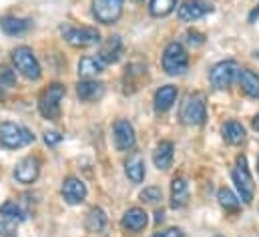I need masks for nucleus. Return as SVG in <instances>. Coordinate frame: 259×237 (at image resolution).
I'll list each match as a JSON object with an SVG mask.
<instances>
[{"label": "nucleus", "instance_id": "nucleus-1", "mask_svg": "<svg viewBox=\"0 0 259 237\" xmlns=\"http://www.w3.org/2000/svg\"><path fill=\"white\" fill-rule=\"evenodd\" d=\"M30 143H34V135L26 127L10 123V121L0 123V147L2 149H22Z\"/></svg>", "mask_w": 259, "mask_h": 237}, {"label": "nucleus", "instance_id": "nucleus-2", "mask_svg": "<svg viewBox=\"0 0 259 237\" xmlns=\"http://www.w3.org/2000/svg\"><path fill=\"white\" fill-rule=\"evenodd\" d=\"M65 93V85H61V83L49 85L40 93V97H38V111H40V115L45 118H49V121H59V117H61V101H63Z\"/></svg>", "mask_w": 259, "mask_h": 237}, {"label": "nucleus", "instance_id": "nucleus-3", "mask_svg": "<svg viewBox=\"0 0 259 237\" xmlns=\"http://www.w3.org/2000/svg\"><path fill=\"white\" fill-rule=\"evenodd\" d=\"M179 117L185 125H203L205 118H207V99H205V95L199 93V91L189 93L181 103Z\"/></svg>", "mask_w": 259, "mask_h": 237}, {"label": "nucleus", "instance_id": "nucleus-4", "mask_svg": "<svg viewBox=\"0 0 259 237\" xmlns=\"http://www.w3.org/2000/svg\"><path fill=\"white\" fill-rule=\"evenodd\" d=\"M61 34L66 43L74 49H87V47H95L101 43V32L93 26H70L65 24L61 26Z\"/></svg>", "mask_w": 259, "mask_h": 237}, {"label": "nucleus", "instance_id": "nucleus-5", "mask_svg": "<svg viewBox=\"0 0 259 237\" xmlns=\"http://www.w3.org/2000/svg\"><path fill=\"white\" fill-rule=\"evenodd\" d=\"M10 57H12V62H14V68L24 78H28V81H38L40 78L42 70H40V64H38V60L34 57L32 49H28V47H16V49H12Z\"/></svg>", "mask_w": 259, "mask_h": 237}, {"label": "nucleus", "instance_id": "nucleus-6", "mask_svg": "<svg viewBox=\"0 0 259 237\" xmlns=\"http://www.w3.org/2000/svg\"><path fill=\"white\" fill-rule=\"evenodd\" d=\"M189 68V55L181 43H169L163 53V70L171 76L185 74Z\"/></svg>", "mask_w": 259, "mask_h": 237}, {"label": "nucleus", "instance_id": "nucleus-7", "mask_svg": "<svg viewBox=\"0 0 259 237\" xmlns=\"http://www.w3.org/2000/svg\"><path fill=\"white\" fill-rule=\"evenodd\" d=\"M233 177V183L239 191V197L243 199V203H251L253 201V193H255V183H253V177L249 173V167H247V159L245 155H239L237 161H235V169L231 173Z\"/></svg>", "mask_w": 259, "mask_h": 237}, {"label": "nucleus", "instance_id": "nucleus-8", "mask_svg": "<svg viewBox=\"0 0 259 237\" xmlns=\"http://www.w3.org/2000/svg\"><path fill=\"white\" fill-rule=\"evenodd\" d=\"M237 70H239V68H237L235 60H221V62H217V64L211 68L209 81H211V85H213L215 89L225 91V89L231 87V83H233Z\"/></svg>", "mask_w": 259, "mask_h": 237}, {"label": "nucleus", "instance_id": "nucleus-9", "mask_svg": "<svg viewBox=\"0 0 259 237\" xmlns=\"http://www.w3.org/2000/svg\"><path fill=\"white\" fill-rule=\"evenodd\" d=\"M125 0H93V14L103 24H115L121 18Z\"/></svg>", "mask_w": 259, "mask_h": 237}, {"label": "nucleus", "instance_id": "nucleus-10", "mask_svg": "<svg viewBox=\"0 0 259 237\" xmlns=\"http://www.w3.org/2000/svg\"><path fill=\"white\" fill-rule=\"evenodd\" d=\"M209 12H213V4L207 2V0H183L177 8V14L183 22L199 20Z\"/></svg>", "mask_w": 259, "mask_h": 237}, {"label": "nucleus", "instance_id": "nucleus-11", "mask_svg": "<svg viewBox=\"0 0 259 237\" xmlns=\"http://www.w3.org/2000/svg\"><path fill=\"white\" fill-rule=\"evenodd\" d=\"M113 133H115V145H117V151H133L135 145H137V137H135V129L129 121L125 118H119L113 127Z\"/></svg>", "mask_w": 259, "mask_h": 237}, {"label": "nucleus", "instance_id": "nucleus-12", "mask_svg": "<svg viewBox=\"0 0 259 237\" xmlns=\"http://www.w3.org/2000/svg\"><path fill=\"white\" fill-rule=\"evenodd\" d=\"M40 173V161L36 157H24L16 167H14V179L22 185H32Z\"/></svg>", "mask_w": 259, "mask_h": 237}, {"label": "nucleus", "instance_id": "nucleus-13", "mask_svg": "<svg viewBox=\"0 0 259 237\" xmlns=\"http://www.w3.org/2000/svg\"><path fill=\"white\" fill-rule=\"evenodd\" d=\"M63 199L68 205H78L87 197V187L78 177H66L63 181Z\"/></svg>", "mask_w": 259, "mask_h": 237}, {"label": "nucleus", "instance_id": "nucleus-14", "mask_svg": "<svg viewBox=\"0 0 259 237\" xmlns=\"http://www.w3.org/2000/svg\"><path fill=\"white\" fill-rule=\"evenodd\" d=\"M76 95L84 103H95L105 95V85L99 81H93V78H84L76 85Z\"/></svg>", "mask_w": 259, "mask_h": 237}, {"label": "nucleus", "instance_id": "nucleus-15", "mask_svg": "<svg viewBox=\"0 0 259 237\" xmlns=\"http://www.w3.org/2000/svg\"><path fill=\"white\" fill-rule=\"evenodd\" d=\"M123 55V41L121 36H109L103 45H101V51H99V59L103 60L105 64H113L121 59Z\"/></svg>", "mask_w": 259, "mask_h": 237}, {"label": "nucleus", "instance_id": "nucleus-16", "mask_svg": "<svg viewBox=\"0 0 259 237\" xmlns=\"http://www.w3.org/2000/svg\"><path fill=\"white\" fill-rule=\"evenodd\" d=\"M123 227L127 229V231H133V233H139V231H143L145 227H147V223H149V215H147V211L145 209H141V207H131L129 211L123 215Z\"/></svg>", "mask_w": 259, "mask_h": 237}, {"label": "nucleus", "instance_id": "nucleus-17", "mask_svg": "<svg viewBox=\"0 0 259 237\" xmlns=\"http://www.w3.org/2000/svg\"><path fill=\"white\" fill-rule=\"evenodd\" d=\"M173 157H175V147L171 141H161L153 153V163L157 169L167 171L173 165Z\"/></svg>", "mask_w": 259, "mask_h": 237}, {"label": "nucleus", "instance_id": "nucleus-18", "mask_svg": "<svg viewBox=\"0 0 259 237\" xmlns=\"http://www.w3.org/2000/svg\"><path fill=\"white\" fill-rule=\"evenodd\" d=\"M30 26H32V20H28V18H20V16H4V18H0V28L8 36L24 34L26 30H30Z\"/></svg>", "mask_w": 259, "mask_h": 237}, {"label": "nucleus", "instance_id": "nucleus-19", "mask_svg": "<svg viewBox=\"0 0 259 237\" xmlns=\"http://www.w3.org/2000/svg\"><path fill=\"white\" fill-rule=\"evenodd\" d=\"M147 74V66L143 62H133L125 68V78H123V85H125V93H135L141 85V78H145Z\"/></svg>", "mask_w": 259, "mask_h": 237}, {"label": "nucleus", "instance_id": "nucleus-20", "mask_svg": "<svg viewBox=\"0 0 259 237\" xmlns=\"http://www.w3.org/2000/svg\"><path fill=\"white\" fill-rule=\"evenodd\" d=\"M189 201V183L183 177H175L171 183V207L181 209Z\"/></svg>", "mask_w": 259, "mask_h": 237}, {"label": "nucleus", "instance_id": "nucleus-21", "mask_svg": "<svg viewBox=\"0 0 259 237\" xmlns=\"http://www.w3.org/2000/svg\"><path fill=\"white\" fill-rule=\"evenodd\" d=\"M175 101H177V87H173V85L161 87V89L155 93V99H153L155 109H157L159 113L169 111V109L175 105Z\"/></svg>", "mask_w": 259, "mask_h": 237}, {"label": "nucleus", "instance_id": "nucleus-22", "mask_svg": "<svg viewBox=\"0 0 259 237\" xmlns=\"http://www.w3.org/2000/svg\"><path fill=\"white\" fill-rule=\"evenodd\" d=\"M84 227L91 233H105L109 227V217L101 207H93L84 219Z\"/></svg>", "mask_w": 259, "mask_h": 237}, {"label": "nucleus", "instance_id": "nucleus-23", "mask_svg": "<svg viewBox=\"0 0 259 237\" xmlns=\"http://www.w3.org/2000/svg\"><path fill=\"white\" fill-rule=\"evenodd\" d=\"M237 78H239V87H241V91H243L247 97L259 99V76L253 72V70H249V68H241V70H237Z\"/></svg>", "mask_w": 259, "mask_h": 237}, {"label": "nucleus", "instance_id": "nucleus-24", "mask_svg": "<svg viewBox=\"0 0 259 237\" xmlns=\"http://www.w3.org/2000/svg\"><path fill=\"white\" fill-rule=\"evenodd\" d=\"M221 133H223L225 143H229V145H241V143L245 141V137H247L245 127H243L241 123H237V121H227V123L223 125Z\"/></svg>", "mask_w": 259, "mask_h": 237}, {"label": "nucleus", "instance_id": "nucleus-25", "mask_svg": "<svg viewBox=\"0 0 259 237\" xmlns=\"http://www.w3.org/2000/svg\"><path fill=\"white\" fill-rule=\"evenodd\" d=\"M105 62L99 59V57H82L78 60V74L82 78H93L97 74H101L105 70Z\"/></svg>", "mask_w": 259, "mask_h": 237}, {"label": "nucleus", "instance_id": "nucleus-26", "mask_svg": "<svg viewBox=\"0 0 259 237\" xmlns=\"http://www.w3.org/2000/svg\"><path fill=\"white\" fill-rule=\"evenodd\" d=\"M125 173L133 183H141L145 179V163L141 155L135 153L133 157H129V161L125 163Z\"/></svg>", "mask_w": 259, "mask_h": 237}, {"label": "nucleus", "instance_id": "nucleus-27", "mask_svg": "<svg viewBox=\"0 0 259 237\" xmlns=\"http://www.w3.org/2000/svg\"><path fill=\"white\" fill-rule=\"evenodd\" d=\"M0 217L20 223V221H24V219H26V213H24V211L14 203V201H4V203L0 205Z\"/></svg>", "mask_w": 259, "mask_h": 237}, {"label": "nucleus", "instance_id": "nucleus-28", "mask_svg": "<svg viewBox=\"0 0 259 237\" xmlns=\"http://www.w3.org/2000/svg\"><path fill=\"white\" fill-rule=\"evenodd\" d=\"M217 199H219V203H221V207H223L225 211H237V209H239V199H237V195H235L231 189H227V187H221V189L217 191Z\"/></svg>", "mask_w": 259, "mask_h": 237}, {"label": "nucleus", "instance_id": "nucleus-29", "mask_svg": "<svg viewBox=\"0 0 259 237\" xmlns=\"http://www.w3.org/2000/svg\"><path fill=\"white\" fill-rule=\"evenodd\" d=\"M175 6H177V0H151L149 10L153 16H167L175 10Z\"/></svg>", "mask_w": 259, "mask_h": 237}, {"label": "nucleus", "instance_id": "nucleus-30", "mask_svg": "<svg viewBox=\"0 0 259 237\" xmlns=\"http://www.w3.org/2000/svg\"><path fill=\"white\" fill-rule=\"evenodd\" d=\"M161 199H163V193H161L159 187H145V189L141 191V201H143V203L155 205V203H159Z\"/></svg>", "mask_w": 259, "mask_h": 237}, {"label": "nucleus", "instance_id": "nucleus-31", "mask_svg": "<svg viewBox=\"0 0 259 237\" xmlns=\"http://www.w3.org/2000/svg\"><path fill=\"white\" fill-rule=\"evenodd\" d=\"M16 85V72L4 64H0V87L2 89H10Z\"/></svg>", "mask_w": 259, "mask_h": 237}, {"label": "nucleus", "instance_id": "nucleus-32", "mask_svg": "<svg viewBox=\"0 0 259 237\" xmlns=\"http://www.w3.org/2000/svg\"><path fill=\"white\" fill-rule=\"evenodd\" d=\"M0 235L2 237H16V221L0 217Z\"/></svg>", "mask_w": 259, "mask_h": 237}, {"label": "nucleus", "instance_id": "nucleus-33", "mask_svg": "<svg viewBox=\"0 0 259 237\" xmlns=\"http://www.w3.org/2000/svg\"><path fill=\"white\" fill-rule=\"evenodd\" d=\"M187 43L191 47H201V45H205V36L201 32H197V30H189L187 32Z\"/></svg>", "mask_w": 259, "mask_h": 237}, {"label": "nucleus", "instance_id": "nucleus-34", "mask_svg": "<svg viewBox=\"0 0 259 237\" xmlns=\"http://www.w3.org/2000/svg\"><path fill=\"white\" fill-rule=\"evenodd\" d=\"M61 141H63V135H61V133H57V131H49V133H45V143H47V145L55 147V145H59Z\"/></svg>", "mask_w": 259, "mask_h": 237}, {"label": "nucleus", "instance_id": "nucleus-35", "mask_svg": "<svg viewBox=\"0 0 259 237\" xmlns=\"http://www.w3.org/2000/svg\"><path fill=\"white\" fill-rule=\"evenodd\" d=\"M155 237H185V235H183V231H181V229H177V227H171V229H165V231L157 233Z\"/></svg>", "mask_w": 259, "mask_h": 237}, {"label": "nucleus", "instance_id": "nucleus-36", "mask_svg": "<svg viewBox=\"0 0 259 237\" xmlns=\"http://www.w3.org/2000/svg\"><path fill=\"white\" fill-rule=\"evenodd\" d=\"M257 18H259V6H257V8H253V10H251V14H249V22H255Z\"/></svg>", "mask_w": 259, "mask_h": 237}, {"label": "nucleus", "instance_id": "nucleus-37", "mask_svg": "<svg viewBox=\"0 0 259 237\" xmlns=\"http://www.w3.org/2000/svg\"><path fill=\"white\" fill-rule=\"evenodd\" d=\"M253 127H255V129L259 131V115H257L255 118H253Z\"/></svg>", "mask_w": 259, "mask_h": 237}, {"label": "nucleus", "instance_id": "nucleus-38", "mask_svg": "<svg viewBox=\"0 0 259 237\" xmlns=\"http://www.w3.org/2000/svg\"><path fill=\"white\" fill-rule=\"evenodd\" d=\"M2 97H4V93H2V87H0V101H2Z\"/></svg>", "mask_w": 259, "mask_h": 237}, {"label": "nucleus", "instance_id": "nucleus-39", "mask_svg": "<svg viewBox=\"0 0 259 237\" xmlns=\"http://www.w3.org/2000/svg\"><path fill=\"white\" fill-rule=\"evenodd\" d=\"M257 173H259V157H257Z\"/></svg>", "mask_w": 259, "mask_h": 237}, {"label": "nucleus", "instance_id": "nucleus-40", "mask_svg": "<svg viewBox=\"0 0 259 237\" xmlns=\"http://www.w3.org/2000/svg\"><path fill=\"white\" fill-rule=\"evenodd\" d=\"M135 2H143V0H135Z\"/></svg>", "mask_w": 259, "mask_h": 237}]
</instances>
